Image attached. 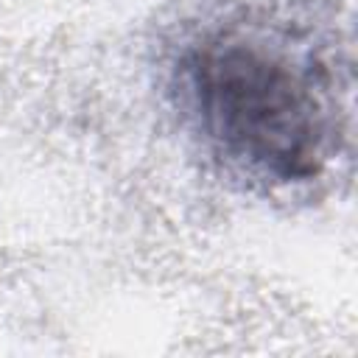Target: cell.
I'll return each mask as SVG.
<instances>
[{"mask_svg":"<svg viewBox=\"0 0 358 358\" xmlns=\"http://www.w3.org/2000/svg\"><path fill=\"white\" fill-rule=\"evenodd\" d=\"M179 95L207 143L257 179H310L327 159L330 112L319 81L268 42L207 36L182 56Z\"/></svg>","mask_w":358,"mask_h":358,"instance_id":"6da1fadb","label":"cell"}]
</instances>
